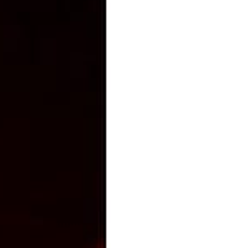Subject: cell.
Listing matches in <instances>:
<instances>
[{
	"label": "cell",
	"mask_w": 249,
	"mask_h": 248,
	"mask_svg": "<svg viewBox=\"0 0 249 248\" xmlns=\"http://www.w3.org/2000/svg\"><path fill=\"white\" fill-rule=\"evenodd\" d=\"M98 248H105V247H103V245H102V247H98Z\"/></svg>",
	"instance_id": "1"
}]
</instances>
